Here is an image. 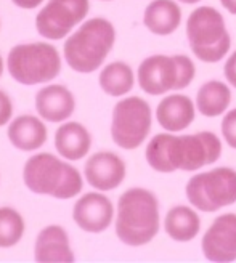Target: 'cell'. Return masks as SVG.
Returning <instances> with one entry per match:
<instances>
[{
	"label": "cell",
	"instance_id": "1f68e13d",
	"mask_svg": "<svg viewBox=\"0 0 236 263\" xmlns=\"http://www.w3.org/2000/svg\"><path fill=\"white\" fill-rule=\"evenodd\" d=\"M103 2H111V0H103Z\"/></svg>",
	"mask_w": 236,
	"mask_h": 263
},
{
	"label": "cell",
	"instance_id": "603a6c76",
	"mask_svg": "<svg viewBox=\"0 0 236 263\" xmlns=\"http://www.w3.org/2000/svg\"><path fill=\"white\" fill-rule=\"evenodd\" d=\"M98 82L101 90L110 97H124L135 85V74L124 61L106 64L100 72Z\"/></svg>",
	"mask_w": 236,
	"mask_h": 263
},
{
	"label": "cell",
	"instance_id": "f1b7e54d",
	"mask_svg": "<svg viewBox=\"0 0 236 263\" xmlns=\"http://www.w3.org/2000/svg\"><path fill=\"white\" fill-rule=\"evenodd\" d=\"M225 10H228L231 15H236V0H220Z\"/></svg>",
	"mask_w": 236,
	"mask_h": 263
},
{
	"label": "cell",
	"instance_id": "277c9868",
	"mask_svg": "<svg viewBox=\"0 0 236 263\" xmlns=\"http://www.w3.org/2000/svg\"><path fill=\"white\" fill-rule=\"evenodd\" d=\"M7 69L21 85L48 84L61 72V57L57 47L48 42L18 44L10 50Z\"/></svg>",
	"mask_w": 236,
	"mask_h": 263
},
{
	"label": "cell",
	"instance_id": "8992f818",
	"mask_svg": "<svg viewBox=\"0 0 236 263\" xmlns=\"http://www.w3.org/2000/svg\"><path fill=\"white\" fill-rule=\"evenodd\" d=\"M194 63L187 55H153L138 66V85L147 95L157 97L170 90L187 88L194 79Z\"/></svg>",
	"mask_w": 236,
	"mask_h": 263
},
{
	"label": "cell",
	"instance_id": "cb8c5ba5",
	"mask_svg": "<svg viewBox=\"0 0 236 263\" xmlns=\"http://www.w3.org/2000/svg\"><path fill=\"white\" fill-rule=\"evenodd\" d=\"M26 223L16 209L0 207V249L15 247L24 236Z\"/></svg>",
	"mask_w": 236,
	"mask_h": 263
},
{
	"label": "cell",
	"instance_id": "4fadbf2b",
	"mask_svg": "<svg viewBox=\"0 0 236 263\" xmlns=\"http://www.w3.org/2000/svg\"><path fill=\"white\" fill-rule=\"evenodd\" d=\"M147 162L153 170L159 174H172L181 170L185 162V141L183 135L157 134L154 135L145 151Z\"/></svg>",
	"mask_w": 236,
	"mask_h": 263
},
{
	"label": "cell",
	"instance_id": "d6986e66",
	"mask_svg": "<svg viewBox=\"0 0 236 263\" xmlns=\"http://www.w3.org/2000/svg\"><path fill=\"white\" fill-rule=\"evenodd\" d=\"M55 148L63 159L81 161L92 148V135L79 122H61L55 132Z\"/></svg>",
	"mask_w": 236,
	"mask_h": 263
},
{
	"label": "cell",
	"instance_id": "7a4b0ae2",
	"mask_svg": "<svg viewBox=\"0 0 236 263\" xmlns=\"http://www.w3.org/2000/svg\"><path fill=\"white\" fill-rule=\"evenodd\" d=\"M116 42V29L106 18H90L66 39L63 57L68 66L81 74L95 72L111 53Z\"/></svg>",
	"mask_w": 236,
	"mask_h": 263
},
{
	"label": "cell",
	"instance_id": "ffe728a7",
	"mask_svg": "<svg viewBox=\"0 0 236 263\" xmlns=\"http://www.w3.org/2000/svg\"><path fill=\"white\" fill-rule=\"evenodd\" d=\"M181 10L174 0H153L143 13V24L156 35H169L178 29Z\"/></svg>",
	"mask_w": 236,
	"mask_h": 263
},
{
	"label": "cell",
	"instance_id": "8fae6325",
	"mask_svg": "<svg viewBox=\"0 0 236 263\" xmlns=\"http://www.w3.org/2000/svg\"><path fill=\"white\" fill-rule=\"evenodd\" d=\"M203 254L209 261L228 263L236 260V214L217 217L201 241Z\"/></svg>",
	"mask_w": 236,
	"mask_h": 263
},
{
	"label": "cell",
	"instance_id": "9c48e42d",
	"mask_svg": "<svg viewBox=\"0 0 236 263\" xmlns=\"http://www.w3.org/2000/svg\"><path fill=\"white\" fill-rule=\"evenodd\" d=\"M90 11L88 0H48L35 16V29L47 41H61Z\"/></svg>",
	"mask_w": 236,
	"mask_h": 263
},
{
	"label": "cell",
	"instance_id": "d4e9b609",
	"mask_svg": "<svg viewBox=\"0 0 236 263\" xmlns=\"http://www.w3.org/2000/svg\"><path fill=\"white\" fill-rule=\"evenodd\" d=\"M220 128H222V137H224L228 146L236 149V108L225 114V117L222 119Z\"/></svg>",
	"mask_w": 236,
	"mask_h": 263
},
{
	"label": "cell",
	"instance_id": "5b68a950",
	"mask_svg": "<svg viewBox=\"0 0 236 263\" xmlns=\"http://www.w3.org/2000/svg\"><path fill=\"white\" fill-rule=\"evenodd\" d=\"M187 37L194 57L204 63H217L231 47L225 20L214 7H198L187 21Z\"/></svg>",
	"mask_w": 236,
	"mask_h": 263
},
{
	"label": "cell",
	"instance_id": "5bb4252c",
	"mask_svg": "<svg viewBox=\"0 0 236 263\" xmlns=\"http://www.w3.org/2000/svg\"><path fill=\"white\" fill-rule=\"evenodd\" d=\"M35 111L44 121L60 124L68 121L76 111L72 91L60 84H48L35 95Z\"/></svg>",
	"mask_w": 236,
	"mask_h": 263
},
{
	"label": "cell",
	"instance_id": "4316f807",
	"mask_svg": "<svg viewBox=\"0 0 236 263\" xmlns=\"http://www.w3.org/2000/svg\"><path fill=\"white\" fill-rule=\"evenodd\" d=\"M224 72H225V77L230 82V85H233L236 88V51L227 60V63L224 66Z\"/></svg>",
	"mask_w": 236,
	"mask_h": 263
},
{
	"label": "cell",
	"instance_id": "ba28073f",
	"mask_svg": "<svg viewBox=\"0 0 236 263\" xmlns=\"http://www.w3.org/2000/svg\"><path fill=\"white\" fill-rule=\"evenodd\" d=\"M153 112L148 101L125 97L116 103L111 117V138L122 149H137L151 132Z\"/></svg>",
	"mask_w": 236,
	"mask_h": 263
},
{
	"label": "cell",
	"instance_id": "4dcf8cb0",
	"mask_svg": "<svg viewBox=\"0 0 236 263\" xmlns=\"http://www.w3.org/2000/svg\"><path fill=\"white\" fill-rule=\"evenodd\" d=\"M4 69H5V63H4L2 55H0V77H2V74H4Z\"/></svg>",
	"mask_w": 236,
	"mask_h": 263
},
{
	"label": "cell",
	"instance_id": "e0dca14e",
	"mask_svg": "<svg viewBox=\"0 0 236 263\" xmlns=\"http://www.w3.org/2000/svg\"><path fill=\"white\" fill-rule=\"evenodd\" d=\"M196 108L194 103L187 95H167L161 100L156 109V119L164 130L172 132H183L188 128L194 121Z\"/></svg>",
	"mask_w": 236,
	"mask_h": 263
},
{
	"label": "cell",
	"instance_id": "6da1fadb",
	"mask_svg": "<svg viewBox=\"0 0 236 263\" xmlns=\"http://www.w3.org/2000/svg\"><path fill=\"white\" fill-rule=\"evenodd\" d=\"M159 201L153 191L145 188H130L117 201L116 236L130 247L151 242L159 233Z\"/></svg>",
	"mask_w": 236,
	"mask_h": 263
},
{
	"label": "cell",
	"instance_id": "44dd1931",
	"mask_svg": "<svg viewBox=\"0 0 236 263\" xmlns=\"http://www.w3.org/2000/svg\"><path fill=\"white\" fill-rule=\"evenodd\" d=\"M164 230L170 239L178 242H188L199 234L201 218L193 207L175 205L166 215Z\"/></svg>",
	"mask_w": 236,
	"mask_h": 263
},
{
	"label": "cell",
	"instance_id": "2e32d148",
	"mask_svg": "<svg viewBox=\"0 0 236 263\" xmlns=\"http://www.w3.org/2000/svg\"><path fill=\"white\" fill-rule=\"evenodd\" d=\"M185 162L183 172H194L204 165L214 164L222 156V141L212 132H199L196 135H183Z\"/></svg>",
	"mask_w": 236,
	"mask_h": 263
},
{
	"label": "cell",
	"instance_id": "83f0119b",
	"mask_svg": "<svg viewBox=\"0 0 236 263\" xmlns=\"http://www.w3.org/2000/svg\"><path fill=\"white\" fill-rule=\"evenodd\" d=\"M13 4H15L18 8H23V10H34L37 8L39 5L44 4V0H11Z\"/></svg>",
	"mask_w": 236,
	"mask_h": 263
},
{
	"label": "cell",
	"instance_id": "7402d4cb",
	"mask_svg": "<svg viewBox=\"0 0 236 263\" xmlns=\"http://www.w3.org/2000/svg\"><path fill=\"white\" fill-rule=\"evenodd\" d=\"M231 103V90L225 82L209 81L203 84L196 95V108L206 117L224 114Z\"/></svg>",
	"mask_w": 236,
	"mask_h": 263
},
{
	"label": "cell",
	"instance_id": "ac0fdd59",
	"mask_svg": "<svg viewBox=\"0 0 236 263\" xmlns=\"http://www.w3.org/2000/svg\"><path fill=\"white\" fill-rule=\"evenodd\" d=\"M7 137L16 149L31 153L45 144L47 127L41 116L35 117L31 114H23L10 121Z\"/></svg>",
	"mask_w": 236,
	"mask_h": 263
},
{
	"label": "cell",
	"instance_id": "7c38bea8",
	"mask_svg": "<svg viewBox=\"0 0 236 263\" xmlns=\"http://www.w3.org/2000/svg\"><path fill=\"white\" fill-rule=\"evenodd\" d=\"M127 167L121 156L111 151H100L92 154L84 165V177L87 183L98 191H113L125 178Z\"/></svg>",
	"mask_w": 236,
	"mask_h": 263
},
{
	"label": "cell",
	"instance_id": "f546056e",
	"mask_svg": "<svg viewBox=\"0 0 236 263\" xmlns=\"http://www.w3.org/2000/svg\"><path fill=\"white\" fill-rule=\"evenodd\" d=\"M178 2H181V4H187V5H193V4H198V2H201V0H178Z\"/></svg>",
	"mask_w": 236,
	"mask_h": 263
},
{
	"label": "cell",
	"instance_id": "52a82bcc",
	"mask_svg": "<svg viewBox=\"0 0 236 263\" xmlns=\"http://www.w3.org/2000/svg\"><path fill=\"white\" fill-rule=\"evenodd\" d=\"M190 204L201 212H215L236 202V170L217 167L193 175L187 183Z\"/></svg>",
	"mask_w": 236,
	"mask_h": 263
},
{
	"label": "cell",
	"instance_id": "484cf974",
	"mask_svg": "<svg viewBox=\"0 0 236 263\" xmlns=\"http://www.w3.org/2000/svg\"><path fill=\"white\" fill-rule=\"evenodd\" d=\"M13 117V101L7 91L0 90V127L8 125Z\"/></svg>",
	"mask_w": 236,
	"mask_h": 263
},
{
	"label": "cell",
	"instance_id": "9a60e30c",
	"mask_svg": "<svg viewBox=\"0 0 236 263\" xmlns=\"http://www.w3.org/2000/svg\"><path fill=\"white\" fill-rule=\"evenodd\" d=\"M35 261H63L69 263L76 260V255L69 244V234L60 225H48L37 234L34 244Z\"/></svg>",
	"mask_w": 236,
	"mask_h": 263
},
{
	"label": "cell",
	"instance_id": "3957f363",
	"mask_svg": "<svg viewBox=\"0 0 236 263\" xmlns=\"http://www.w3.org/2000/svg\"><path fill=\"white\" fill-rule=\"evenodd\" d=\"M24 185L34 194L50 196L55 199H72L81 194L84 178L69 162L51 153H37L23 167Z\"/></svg>",
	"mask_w": 236,
	"mask_h": 263
},
{
	"label": "cell",
	"instance_id": "30bf717a",
	"mask_svg": "<svg viewBox=\"0 0 236 263\" xmlns=\"http://www.w3.org/2000/svg\"><path fill=\"white\" fill-rule=\"evenodd\" d=\"M72 220L82 231L103 233L114 220V205L103 191H92L82 194L74 204Z\"/></svg>",
	"mask_w": 236,
	"mask_h": 263
}]
</instances>
